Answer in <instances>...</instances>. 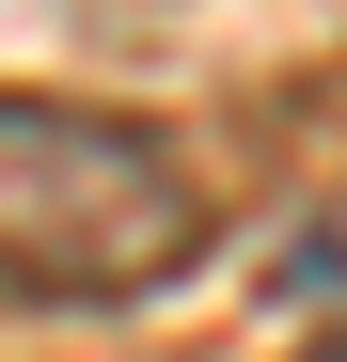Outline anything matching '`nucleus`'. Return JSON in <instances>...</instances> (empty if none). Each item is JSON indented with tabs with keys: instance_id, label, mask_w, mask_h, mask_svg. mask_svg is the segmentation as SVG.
<instances>
[{
	"instance_id": "obj_2",
	"label": "nucleus",
	"mask_w": 347,
	"mask_h": 362,
	"mask_svg": "<svg viewBox=\"0 0 347 362\" xmlns=\"http://www.w3.org/2000/svg\"><path fill=\"white\" fill-rule=\"evenodd\" d=\"M316 362H347V331H331V346H316Z\"/></svg>"
},
{
	"instance_id": "obj_1",
	"label": "nucleus",
	"mask_w": 347,
	"mask_h": 362,
	"mask_svg": "<svg viewBox=\"0 0 347 362\" xmlns=\"http://www.w3.org/2000/svg\"><path fill=\"white\" fill-rule=\"evenodd\" d=\"M205 173L127 110L79 95H0V284L16 299H158L174 268H205Z\"/></svg>"
}]
</instances>
